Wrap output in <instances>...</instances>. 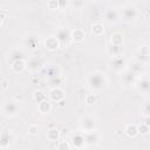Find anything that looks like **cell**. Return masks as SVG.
I'll use <instances>...</instances> for the list:
<instances>
[{
    "mask_svg": "<svg viewBox=\"0 0 150 150\" xmlns=\"http://www.w3.org/2000/svg\"><path fill=\"white\" fill-rule=\"evenodd\" d=\"M29 130H30V134H35V132H36L35 127H30V128H29Z\"/></svg>",
    "mask_w": 150,
    "mask_h": 150,
    "instance_id": "obj_25",
    "label": "cell"
},
{
    "mask_svg": "<svg viewBox=\"0 0 150 150\" xmlns=\"http://www.w3.org/2000/svg\"><path fill=\"white\" fill-rule=\"evenodd\" d=\"M71 143L74 144V146L76 148H81L84 143H86V139H84V136L80 135V134H76L71 137Z\"/></svg>",
    "mask_w": 150,
    "mask_h": 150,
    "instance_id": "obj_13",
    "label": "cell"
},
{
    "mask_svg": "<svg viewBox=\"0 0 150 150\" xmlns=\"http://www.w3.org/2000/svg\"><path fill=\"white\" fill-rule=\"evenodd\" d=\"M39 110H40V112H42V114L48 112V111L50 110V103L47 102V101H41L40 104H39Z\"/></svg>",
    "mask_w": 150,
    "mask_h": 150,
    "instance_id": "obj_15",
    "label": "cell"
},
{
    "mask_svg": "<svg viewBox=\"0 0 150 150\" xmlns=\"http://www.w3.org/2000/svg\"><path fill=\"white\" fill-rule=\"evenodd\" d=\"M142 111H143V115L146 116V117H150V101L145 102L143 108H142Z\"/></svg>",
    "mask_w": 150,
    "mask_h": 150,
    "instance_id": "obj_20",
    "label": "cell"
},
{
    "mask_svg": "<svg viewBox=\"0 0 150 150\" xmlns=\"http://www.w3.org/2000/svg\"><path fill=\"white\" fill-rule=\"evenodd\" d=\"M127 134H128L129 136H135V135L137 134V129H136V127H134V125H129V127L127 128Z\"/></svg>",
    "mask_w": 150,
    "mask_h": 150,
    "instance_id": "obj_21",
    "label": "cell"
},
{
    "mask_svg": "<svg viewBox=\"0 0 150 150\" xmlns=\"http://www.w3.org/2000/svg\"><path fill=\"white\" fill-rule=\"evenodd\" d=\"M107 84V79L104 76V74L96 71L89 75L88 77V87L93 90V91H101Z\"/></svg>",
    "mask_w": 150,
    "mask_h": 150,
    "instance_id": "obj_1",
    "label": "cell"
},
{
    "mask_svg": "<svg viewBox=\"0 0 150 150\" xmlns=\"http://www.w3.org/2000/svg\"><path fill=\"white\" fill-rule=\"evenodd\" d=\"M122 52H123L122 45H111V47H110V49H109V53L112 54L114 57H115V56H120V54H121Z\"/></svg>",
    "mask_w": 150,
    "mask_h": 150,
    "instance_id": "obj_14",
    "label": "cell"
},
{
    "mask_svg": "<svg viewBox=\"0 0 150 150\" xmlns=\"http://www.w3.org/2000/svg\"><path fill=\"white\" fill-rule=\"evenodd\" d=\"M104 18H105V21H107V22H109V23H115V22L118 20L120 14H118V12H117L116 9L109 8V9L105 12Z\"/></svg>",
    "mask_w": 150,
    "mask_h": 150,
    "instance_id": "obj_9",
    "label": "cell"
},
{
    "mask_svg": "<svg viewBox=\"0 0 150 150\" xmlns=\"http://www.w3.org/2000/svg\"><path fill=\"white\" fill-rule=\"evenodd\" d=\"M57 45H59V41H57V39L56 38H49V39H47L46 40V46L49 48V49H55L56 47H57Z\"/></svg>",
    "mask_w": 150,
    "mask_h": 150,
    "instance_id": "obj_16",
    "label": "cell"
},
{
    "mask_svg": "<svg viewBox=\"0 0 150 150\" xmlns=\"http://www.w3.org/2000/svg\"><path fill=\"white\" fill-rule=\"evenodd\" d=\"M11 141H12V135L9 132L2 134V136H1V145H2V148L7 146L11 143Z\"/></svg>",
    "mask_w": 150,
    "mask_h": 150,
    "instance_id": "obj_17",
    "label": "cell"
},
{
    "mask_svg": "<svg viewBox=\"0 0 150 150\" xmlns=\"http://www.w3.org/2000/svg\"><path fill=\"white\" fill-rule=\"evenodd\" d=\"M61 93V90H59V89H54L52 93H50V97L55 101H59V100H61L62 97H63V94H61V95H57V94H60Z\"/></svg>",
    "mask_w": 150,
    "mask_h": 150,
    "instance_id": "obj_19",
    "label": "cell"
},
{
    "mask_svg": "<svg viewBox=\"0 0 150 150\" xmlns=\"http://www.w3.org/2000/svg\"><path fill=\"white\" fill-rule=\"evenodd\" d=\"M59 150H68V144L66 142H61L59 144Z\"/></svg>",
    "mask_w": 150,
    "mask_h": 150,
    "instance_id": "obj_23",
    "label": "cell"
},
{
    "mask_svg": "<svg viewBox=\"0 0 150 150\" xmlns=\"http://www.w3.org/2000/svg\"><path fill=\"white\" fill-rule=\"evenodd\" d=\"M128 70H130L131 73H134L136 76H138V75H143L144 74L145 67H144L143 63H141L138 61H134V62H131L129 64V69Z\"/></svg>",
    "mask_w": 150,
    "mask_h": 150,
    "instance_id": "obj_7",
    "label": "cell"
},
{
    "mask_svg": "<svg viewBox=\"0 0 150 150\" xmlns=\"http://www.w3.org/2000/svg\"><path fill=\"white\" fill-rule=\"evenodd\" d=\"M71 36H73V39H74L75 41H82L83 38H84V33H83L81 29H76V30L71 34Z\"/></svg>",
    "mask_w": 150,
    "mask_h": 150,
    "instance_id": "obj_18",
    "label": "cell"
},
{
    "mask_svg": "<svg viewBox=\"0 0 150 150\" xmlns=\"http://www.w3.org/2000/svg\"><path fill=\"white\" fill-rule=\"evenodd\" d=\"M150 60V49L148 47H142L138 53H137V56H136V61L143 63L145 61H149Z\"/></svg>",
    "mask_w": 150,
    "mask_h": 150,
    "instance_id": "obj_8",
    "label": "cell"
},
{
    "mask_svg": "<svg viewBox=\"0 0 150 150\" xmlns=\"http://www.w3.org/2000/svg\"><path fill=\"white\" fill-rule=\"evenodd\" d=\"M136 88L139 93H142L144 95L150 94V79L143 76L139 81L136 82Z\"/></svg>",
    "mask_w": 150,
    "mask_h": 150,
    "instance_id": "obj_4",
    "label": "cell"
},
{
    "mask_svg": "<svg viewBox=\"0 0 150 150\" xmlns=\"http://www.w3.org/2000/svg\"><path fill=\"white\" fill-rule=\"evenodd\" d=\"M138 130H141V128H139ZM139 132H142V134H146V132H148V127H144V125H143V127H142V131H139Z\"/></svg>",
    "mask_w": 150,
    "mask_h": 150,
    "instance_id": "obj_24",
    "label": "cell"
},
{
    "mask_svg": "<svg viewBox=\"0 0 150 150\" xmlns=\"http://www.w3.org/2000/svg\"><path fill=\"white\" fill-rule=\"evenodd\" d=\"M123 67H124V60L121 56H115V57L111 59V61H110V68L112 70L120 71V70H122Z\"/></svg>",
    "mask_w": 150,
    "mask_h": 150,
    "instance_id": "obj_10",
    "label": "cell"
},
{
    "mask_svg": "<svg viewBox=\"0 0 150 150\" xmlns=\"http://www.w3.org/2000/svg\"><path fill=\"white\" fill-rule=\"evenodd\" d=\"M73 36H71V33L68 30V29H66V28H60L59 30H57V33H56V39H57V41L60 42V43H68L69 42V40L71 39Z\"/></svg>",
    "mask_w": 150,
    "mask_h": 150,
    "instance_id": "obj_5",
    "label": "cell"
},
{
    "mask_svg": "<svg viewBox=\"0 0 150 150\" xmlns=\"http://www.w3.org/2000/svg\"><path fill=\"white\" fill-rule=\"evenodd\" d=\"M84 139H86V144L94 145V144H96L98 142V135L95 131H90V132H87L86 134Z\"/></svg>",
    "mask_w": 150,
    "mask_h": 150,
    "instance_id": "obj_12",
    "label": "cell"
},
{
    "mask_svg": "<svg viewBox=\"0 0 150 150\" xmlns=\"http://www.w3.org/2000/svg\"><path fill=\"white\" fill-rule=\"evenodd\" d=\"M136 75L134 73H131L130 70H127L123 75H122V82L124 86H131L136 82Z\"/></svg>",
    "mask_w": 150,
    "mask_h": 150,
    "instance_id": "obj_11",
    "label": "cell"
},
{
    "mask_svg": "<svg viewBox=\"0 0 150 150\" xmlns=\"http://www.w3.org/2000/svg\"><path fill=\"white\" fill-rule=\"evenodd\" d=\"M96 127V120L93 118L91 116H86L82 117L80 121V128L81 130H84L86 132H90L95 129Z\"/></svg>",
    "mask_w": 150,
    "mask_h": 150,
    "instance_id": "obj_3",
    "label": "cell"
},
{
    "mask_svg": "<svg viewBox=\"0 0 150 150\" xmlns=\"http://www.w3.org/2000/svg\"><path fill=\"white\" fill-rule=\"evenodd\" d=\"M19 111H20V104H19V102H16V101H8V102H6V103L4 104V107H2V112H4V115L9 116V117L18 115Z\"/></svg>",
    "mask_w": 150,
    "mask_h": 150,
    "instance_id": "obj_2",
    "label": "cell"
},
{
    "mask_svg": "<svg viewBox=\"0 0 150 150\" xmlns=\"http://www.w3.org/2000/svg\"><path fill=\"white\" fill-rule=\"evenodd\" d=\"M123 18L125 19V20H128V21H131V20H135L136 19V16H137V11H136V8L134 7V6H131V5H128V6H125L124 8H123Z\"/></svg>",
    "mask_w": 150,
    "mask_h": 150,
    "instance_id": "obj_6",
    "label": "cell"
},
{
    "mask_svg": "<svg viewBox=\"0 0 150 150\" xmlns=\"http://www.w3.org/2000/svg\"><path fill=\"white\" fill-rule=\"evenodd\" d=\"M102 32H103V28H102L101 25H95V26H93V33H94V34L100 35Z\"/></svg>",
    "mask_w": 150,
    "mask_h": 150,
    "instance_id": "obj_22",
    "label": "cell"
}]
</instances>
